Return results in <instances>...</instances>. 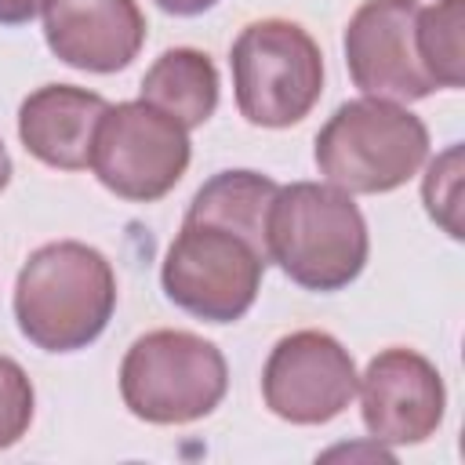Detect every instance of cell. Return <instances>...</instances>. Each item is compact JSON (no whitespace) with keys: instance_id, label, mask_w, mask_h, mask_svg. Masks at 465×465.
I'll return each instance as SVG.
<instances>
[{"instance_id":"obj_1","label":"cell","mask_w":465,"mask_h":465,"mask_svg":"<svg viewBox=\"0 0 465 465\" xmlns=\"http://www.w3.org/2000/svg\"><path fill=\"white\" fill-rule=\"evenodd\" d=\"M116 312L109 258L80 240L36 247L15 280L18 331L44 352L87 349Z\"/></svg>"},{"instance_id":"obj_2","label":"cell","mask_w":465,"mask_h":465,"mask_svg":"<svg viewBox=\"0 0 465 465\" xmlns=\"http://www.w3.org/2000/svg\"><path fill=\"white\" fill-rule=\"evenodd\" d=\"M269 262L305 291L349 287L371 251L367 222L356 200L331 182H291L280 185L265 222Z\"/></svg>"},{"instance_id":"obj_3","label":"cell","mask_w":465,"mask_h":465,"mask_svg":"<svg viewBox=\"0 0 465 465\" xmlns=\"http://www.w3.org/2000/svg\"><path fill=\"white\" fill-rule=\"evenodd\" d=\"M320 174L349 196H378L407 185L429 160V127L389 98L341 102L316 134Z\"/></svg>"},{"instance_id":"obj_4","label":"cell","mask_w":465,"mask_h":465,"mask_svg":"<svg viewBox=\"0 0 465 465\" xmlns=\"http://www.w3.org/2000/svg\"><path fill=\"white\" fill-rule=\"evenodd\" d=\"M229 389V367L214 341L193 331H149L120 363L124 407L149 425H189L207 418Z\"/></svg>"},{"instance_id":"obj_5","label":"cell","mask_w":465,"mask_h":465,"mask_svg":"<svg viewBox=\"0 0 465 465\" xmlns=\"http://www.w3.org/2000/svg\"><path fill=\"white\" fill-rule=\"evenodd\" d=\"M236 109L254 127H291L323 94L320 44L291 18H262L240 29L229 51Z\"/></svg>"},{"instance_id":"obj_6","label":"cell","mask_w":465,"mask_h":465,"mask_svg":"<svg viewBox=\"0 0 465 465\" xmlns=\"http://www.w3.org/2000/svg\"><path fill=\"white\" fill-rule=\"evenodd\" d=\"M265 265L269 258L240 232L185 218L163 254L160 283L182 312L207 323H236L254 305Z\"/></svg>"},{"instance_id":"obj_7","label":"cell","mask_w":465,"mask_h":465,"mask_svg":"<svg viewBox=\"0 0 465 465\" xmlns=\"http://www.w3.org/2000/svg\"><path fill=\"white\" fill-rule=\"evenodd\" d=\"M189 156V131L138 98L102 113L87 167L120 200L153 203L182 182Z\"/></svg>"},{"instance_id":"obj_8","label":"cell","mask_w":465,"mask_h":465,"mask_svg":"<svg viewBox=\"0 0 465 465\" xmlns=\"http://www.w3.org/2000/svg\"><path fill=\"white\" fill-rule=\"evenodd\" d=\"M356 363L327 331L283 334L262 367L265 407L291 425H327L356 396Z\"/></svg>"},{"instance_id":"obj_9","label":"cell","mask_w":465,"mask_h":465,"mask_svg":"<svg viewBox=\"0 0 465 465\" xmlns=\"http://www.w3.org/2000/svg\"><path fill=\"white\" fill-rule=\"evenodd\" d=\"M418 0H367L345 25V65L352 84L371 98L421 102L436 91L414 44Z\"/></svg>"},{"instance_id":"obj_10","label":"cell","mask_w":465,"mask_h":465,"mask_svg":"<svg viewBox=\"0 0 465 465\" xmlns=\"http://www.w3.org/2000/svg\"><path fill=\"white\" fill-rule=\"evenodd\" d=\"M356 392L371 440L389 447L425 443L436 436L447 411V389L436 363L403 345L381 349L360 374Z\"/></svg>"},{"instance_id":"obj_11","label":"cell","mask_w":465,"mask_h":465,"mask_svg":"<svg viewBox=\"0 0 465 465\" xmlns=\"http://www.w3.org/2000/svg\"><path fill=\"white\" fill-rule=\"evenodd\" d=\"M51 54L84 73L127 69L145 44L138 0H51L44 11Z\"/></svg>"},{"instance_id":"obj_12","label":"cell","mask_w":465,"mask_h":465,"mask_svg":"<svg viewBox=\"0 0 465 465\" xmlns=\"http://www.w3.org/2000/svg\"><path fill=\"white\" fill-rule=\"evenodd\" d=\"M109 102L76 84H44L18 105V138L29 156L58 171H84Z\"/></svg>"},{"instance_id":"obj_13","label":"cell","mask_w":465,"mask_h":465,"mask_svg":"<svg viewBox=\"0 0 465 465\" xmlns=\"http://www.w3.org/2000/svg\"><path fill=\"white\" fill-rule=\"evenodd\" d=\"M142 102L167 113L185 131L203 127L218 109V69L207 51L167 47L142 76Z\"/></svg>"},{"instance_id":"obj_14","label":"cell","mask_w":465,"mask_h":465,"mask_svg":"<svg viewBox=\"0 0 465 465\" xmlns=\"http://www.w3.org/2000/svg\"><path fill=\"white\" fill-rule=\"evenodd\" d=\"M276 189L280 185L258 171H218L214 178H207L196 189L185 218L225 225L232 232H240L243 240H251L269 258L265 222H269V207H272Z\"/></svg>"},{"instance_id":"obj_15","label":"cell","mask_w":465,"mask_h":465,"mask_svg":"<svg viewBox=\"0 0 465 465\" xmlns=\"http://www.w3.org/2000/svg\"><path fill=\"white\" fill-rule=\"evenodd\" d=\"M461 22H465V0H436L432 7H418L414 44H418V58L436 87L454 91L465 84Z\"/></svg>"},{"instance_id":"obj_16","label":"cell","mask_w":465,"mask_h":465,"mask_svg":"<svg viewBox=\"0 0 465 465\" xmlns=\"http://www.w3.org/2000/svg\"><path fill=\"white\" fill-rule=\"evenodd\" d=\"M421 200H425V211L429 218L450 236V240H461V145H447L425 171V182H421Z\"/></svg>"},{"instance_id":"obj_17","label":"cell","mask_w":465,"mask_h":465,"mask_svg":"<svg viewBox=\"0 0 465 465\" xmlns=\"http://www.w3.org/2000/svg\"><path fill=\"white\" fill-rule=\"evenodd\" d=\"M33 381L22 371V363H15L11 356H0V450L15 447L33 421Z\"/></svg>"},{"instance_id":"obj_18","label":"cell","mask_w":465,"mask_h":465,"mask_svg":"<svg viewBox=\"0 0 465 465\" xmlns=\"http://www.w3.org/2000/svg\"><path fill=\"white\" fill-rule=\"evenodd\" d=\"M51 0H0V25H25L47 11Z\"/></svg>"},{"instance_id":"obj_19","label":"cell","mask_w":465,"mask_h":465,"mask_svg":"<svg viewBox=\"0 0 465 465\" xmlns=\"http://www.w3.org/2000/svg\"><path fill=\"white\" fill-rule=\"evenodd\" d=\"M160 11H167V15H178V18H193V15H203V11H211L218 0H153Z\"/></svg>"},{"instance_id":"obj_20","label":"cell","mask_w":465,"mask_h":465,"mask_svg":"<svg viewBox=\"0 0 465 465\" xmlns=\"http://www.w3.org/2000/svg\"><path fill=\"white\" fill-rule=\"evenodd\" d=\"M7 182H11V156H7V149H4V138H0V193L7 189Z\"/></svg>"}]
</instances>
